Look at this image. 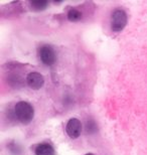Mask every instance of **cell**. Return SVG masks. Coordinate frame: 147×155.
Returning a JSON list of instances; mask_svg holds the SVG:
<instances>
[{"label":"cell","mask_w":147,"mask_h":155,"mask_svg":"<svg viewBox=\"0 0 147 155\" xmlns=\"http://www.w3.org/2000/svg\"><path fill=\"white\" fill-rule=\"evenodd\" d=\"M65 131L72 139H76L81 135L82 132V123L77 118H73L68 122L65 126Z\"/></svg>","instance_id":"cell-3"},{"label":"cell","mask_w":147,"mask_h":155,"mask_svg":"<svg viewBox=\"0 0 147 155\" xmlns=\"http://www.w3.org/2000/svg\"><path fill=\"white\" fill-rule=\"evenodd\" d=\"M86 155H94V154H92V153H88V154H86Z\"/></svg>","instance_id":"cell-10"},{"label":"cell","mask_w":147,"mask_h":155,"mask_svg":"<svg viewBox=\"0 0 147 155\" xmlns=\"http://www.w3.org/2000/svg\"><path fill=\"white\" fill-rule=\"evenodd\" d=\"M97 130V126L94 121L90 120L88 121V123H87V131H88V133H93L95 132Z\"/></svg>","instance_id":"cell-9"},{"label":"cell","mask_w":147,"mask_h":155,"mask_svg":"<svg viewBox=\"0 0 147 155\" xmlns=\"http://www.w3.org/2000/svg\"><path fill=\"white\" fill-rule=\"evenodd\" d=\"M39 57L40 60L46 66H52L55 61V54L52 46L43 45L39 49Z\"/></svg>","instance_id":"cell-4"},{"label":"cell","mask_w":147,"mask_h":155,"mask_svg":"<svg viewBox=\"0 0 147 155\" xmlns=\"http://www.w3.org/2000/svg\"><path fill=\"white\" fill-rule=\"evenodd\" d=\"M15 116L22 124H28L34 117V109L29 103L24 101L18 102L14 108Z\"/></svg>","instance_id":"cell-1"},{"label":"cell","mask_w":147,"mask_h":155,"mask_svg":"<svg viewBox=\"0 0 147 155\" xmlns=\"http://www.w3.org/2000/svg\"><path fill=\"white\" fill-rule=\"evenodd\" d=\"M26 82L31 89L33 90H38L43 86L45 84V79L43 77L37 72H32L28 74V76L26 78Z\"/></svg>","instance_id":"cell-5"},{"label":"cell","mask_w":147,"mask_h":155,"mask_svg":"<svg viewBox=\"0 0 147 155\" xmlns=\"http://www.w3.org/2000/svg\"><path fill=\"white\" fill-rule=\"evenodd\" d=\"M127 24V14L122 9H117L113 12L111 17V27L113 31L119 32L124 29Z\"/></svg>","instance_id":"cell-2"},{"label":"cell","mask_w":147,"mask_h":155,"mask_svg":"<svg viewBox=\"0 0 147 155\" xmlns=\"http://www.w3.org/2000/svg\"><path fill=\"white\" fill-rule=\"evenodd\" d=\"M55 149L51 144L42 143L35 148V155H55Z\"/></svg>","instance_id":"cell-6"},{"label":"cell","mask_w":147,"mask_h":155,"mask_svg":"<svg viewBox=\"0 0 147 155\" xmlns=\"http://www.w3.org/2000/svg\"><path fill=\"white\" fill-rule=\"evenodd\" d=\"M68 19L70 20L71 22H76V21L81 20L82 19V12L75 8L70 9L68 12Z\"/></svg>","instance_id":"cell-7"},{"label":"cell","mask_w":147,"mask_h":155,"mask_svg":"<svg viewBox=\"0 0 147 155\" xmlns=\"http://www.w3.org/2000/svg\"><path fill=\"white\" fill-rule=\"evenodd\" d=\"M48 5V2L43 1V0H36V1H32L31 2V7H32L34 10H42V9H45Z\"/></svg>","instance_id":"cell-8"}]
</instances>
